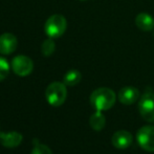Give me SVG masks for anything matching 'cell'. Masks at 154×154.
Segmentation results:
<instances>
[{
	"label": "cell",
	"instance_id": "obj_1",
	"mask_svg": "<svg viewBox=\"0 0 154 154\" xmlns=\"http://www.w3.org/2000/svg\"><path fill=\"white\" fill-rule=\"evenodd\" d=\"M116 101V92L107 87L95 89L90 95V104L95 110L105 111L113 107Z\"/></svg>",
	"mask_w": 154,
	"mask_h": 154
},
{
	"label": "cell",
	"instance_id": "obj_2",
	"mask_svg": "<svg viewBox=\"0 0 154 154\" xmlns=\"http://www.w3.org/2000/svg\"><path fill=\"white\" fill-rule=\"evenodd\" d=\"M45 97L49 105H51L53 107H60L66 101V85L61 82H53L47 86L45 90Z\"/></svg>",
	"mask_w": 154,
	"mask_h": 154
},
{
	"label": "cell",
	"instance_id": "obj_3",
	"mask_svg": "<svg viewBox=\"0 0 154 154\" xmlns=\"http://www.w3.org/2000/svg\"><path fill=\"white\" fill-rule=\"evenodd\" d=\"M67 21L64 16L59 14H56L51 16L46 20L44 25L45 34L48 36V38L56 39L60 38L66 31Z\"/></svg>",
	"mask_w": 154,
	"mask_h": 154
},
{
	"label": "cell",
	"instance_id": "obj_4",
	"mask_svg": "<svg viewBox=\"0 0 154 154\" xmlns=\"http://www.w3.org/2000/svg\"><path fill=\"white\" fill-rule=\"evenodd\" d=\"M138 111L145 121L154 123V92H146L138 102Z\"/></svg>",
	"mask_w": 154,
	"mask_h": 154
},
{
	"label": "cell",
	"instance_id": "obj_5",
	"mask_svg": "<svg viewBox=\"0 0 154 154\" xmlns=\"http://www.w3.org/2000/svg\"><path fill=\"white\" fill-rule=\"evenodd\" d=\"M136 140L145 151L154 152V126L147 125L140 128L136 134Z\"/></svg>",
	"mask_w": 154,
	"mask_h": 154
},
{
	"label": "cell",
	"instance_id": "obj_6",
	"mask_svg": "<svg viewBox=\"0 0 154 154\" xmlns=\"http://www.w3.org/2000/svg\"><path fill=\"white\" fill-rule=\"evenodd\" d=\"M12 69L19 77H26L32 73V69H34V63L31 58L19 55L13 59Z\"/></svg>",
	"mask_w": 154,
	"mask_h": 154
},
{
	"label": "cell",
	"instance_id": "obj_7",
	"mask_svg": "<svg viewBox=\"0 0 154 154\" xmlns=\"http://www.w3.org/2000/svg\"><path fill=\"white\" fill-rule=\"evenodd\" d=\"M132 142H133V136L129 131H126V130H119L114 132L111 137L112 145L116 149H121V150L129 148Z\"/></svg>",
	"mask_w": 154,
	"mask_h": 154
},
{
	"label": "cell",
	"instance_id": "obj_8",
	"mask_svg": "<svg viewBox=\"0 0 154 154\" xmlns=\"http://www.w3.org/2000/svg\"><path fill=\"white\" fill-rule=\"evenodd\" d=\"M140 97V91L133 86H125L118 93V99L124 105H132Z\"/></svg>",
	"mask_w": 154,
	"mask_h": 154
},
{
	"label": "cell",
	"instance_id": "obj_9",
	"mask_svg": "<svg viewBox=\"0 0 154 154\" xmlns=\"http://www.w3.org/2000/svg\"><path fill=\"white\" fill-rule=\"evenodd\" d=\"M17 48V38L11 32H5L0 36V54L11 55Z\"/></svg>",
	"mask_w": 154,
	"mask_h": 154
},
{
	"label": "cell",
	"instance_id": "obj_10",
	"mask_svg": "<svg viewBox=\"0 0 154 154\" xmlns=\"http://www.w3.org/2000/svg\"><path fill=\"white\" fill-rule=\"evenodd\" d=\"M23 136L17 131L12 132H0V143L5 148H16L21 144Z\"/></svg>",
	"mask_w": 154,
	"mask_h": 154
},
{
	"label": "cell",
	"instance_id": "obj_11",
	"mask_svg": "<svg viewBox=\"0 0 154 154\" xmlns=\"http://www.w3.org/2000/svg\"><path fill=\"white\" fill-rule=\"evenodd\" d=\"M135 25L144 32H150L154 29V19L147 13H140L135 17Z\"/></svg>",
	"mask_w": 154,
	"mask_h": 154
},
{
	"label": "cell",
	"instance_id": "obj_12",
	"mask_svg": "<svg viewBox=\"0 0 154 154\" xmlns=\"http://www.w3.org/2000/svg\"><path fill=\"white\" fill-rule=\"evenodd\" d=\"M105 124L106 118L100 110H97L94 113H92L89 119V125L94 131H101L105 127Z\"/></svg>",
	"mask_w": 154,
	"mask_h": 154
},
{
	"label": "cell",
	"instance_id": "obj_13",
	"mask_svg": "<svg viewBox=\"0 0 154 154\" xmlns=\"http://www.w3.org/2000/svg\"><path fill=\"white\" fill-rule=\"evenodd\" d=\"M82 79V75L79 70L77 69H71L65 73L63 78V83L66 86H75L77 84L80 83Z\"/></svg>",
	"mask_w": 154,
	"mask_h": 154
},
{
	"label": "cell",
	"instance_id": "obj_14",
	"mask_svg": "<svg viewBox=\"0 0 154 154\" xmlns=\"http://www.w3.org/2000/svg\"><path fill=\"white\" fill-rule=\"evenodd\" d=\"M55 48H56V44L51 38L46 39L42 43V46H41V51H42V54L45 57H48V56L53 55L54 51H55Z\"/></svg>",
	"mask_w": 154,
	"mask_h": 154
},
{
	"label": "cell",
	"instance_id": "obj_15",
	"mask_svg": "<svg viewBox=\"0 0 154 154\" xmlns=\"http://www.w3.org/2000/svg\"><path fill=\"white\" fill-rule=\"evenodd\" d=\"M10 72V64L4 58L0 57V82L3 81Z\"/></svg>",
	"mask_w": 154,
	"mask_h": 154
},
{
	"label": "cell",
	"instance_id": "obj_16",
	"mask_svg": "<svg viewBox=\"0 0 154 154\" xmlns=\"http://www.w3.org/2000/svg\"><path fill=\"white\" fill-rule=\"evenodd\" d=\"M31 154H53V152H51V148L48 146L39 143V144L35 145Z\"/></svg>",
	"mask_w": 154,
	"mask_h": 154
},
{
	"label": "cell",
	"instance_id": "obj_17",
	"mask_svg": "<svg viewBox=\"0 0 154 154\" xmlns=\"http://www.w3.org/2000/svg\"><path fill=\"white\" fill-rule=\"evenodd\" d=\"M80 1H86V0H80Z\"/></svg>",
	"mask_w": 154,
	"mask_h": 154
}]
</instances>
